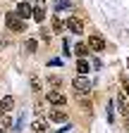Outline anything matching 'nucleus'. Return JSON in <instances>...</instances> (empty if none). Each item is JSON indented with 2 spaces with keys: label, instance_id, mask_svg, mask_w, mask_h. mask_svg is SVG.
Instances as JSON below:
<instances>
[{
  "label": "nucleus",
  "instance_id": "obj_1",
  "mask_svg": "<svg viewBox=\"0 0 129 133\" xmlns=\"http://www.w3.org/2000/svg\"><path fill=\"white\" fill-rule=\"evenodd\" d=\"M72 88H74V93H79V95H86V93H91V88H93V81H91L86 74H79V76L72 81Z\"/></svg>",
  "mask_w": 129,
  "mask_h": 133
},
{
  "label": "nucleus",
  "instance_id": "obj_2",
  "mask_svg": "<svg viewBox=\"0 0 129 133\" xmlns=\"http://www.w3.org/2000/svg\"><path fill=\"white\" fill-rule=\"evenodd\" d=\"M5 19H7V29H10V31H24V29H26V22L22 19L17 12H10Z\"/></svg>",
  "mask_w": 129,
  "mask_h": 133
},
{
  "label": "nucleus",
  "instance_id": "obj_3",
  "mask_svg": "<svg viewBox=\"0 0 129 133\" xmlns=\"http://www.w3.org/2000/svg\"><path fill=\"white\" fill-rule=\"evenodd\" d=\"M64 29H69L72 33H81L84 31V22L79 19V17H69V19L64 22Z\"/></svg>",
  "mask_w": 129,
  "mask_h": 133
},
{
  "label": "nucleus",
  "instance_id": "obj_4",
  "mask_svg": "<svg viewBox=\"0 0 129 133\" xmlns=\"http://www.w3.org/2000/svg\"><path fill=\"white\" fill-rule=\"evenodd\" d=\"M89 50H96V52H101V50H105V41H103V36H98V33H93V36L89 38Z\"/></svg>",
  "mask_w": 129,
  "mask_h": 133
},
{
  "label": "nucleus",
  "instance_id": "obj_5",
  "mask_svg": "<svg viewBox=\"0 0 129 133\" xmlns=\"http://www.w3.org/2000/svg\"><path fill=\"white\" fill-rule=\"evenodd\" d=\"M48 102H53V105H60V107H62L64 102H67V97H64L57 88H53L50 93H48Z\"/></svg>",
  "mask_w": 129,
  "mask_h": 133
},
{
  "label": "nucleus",
  "instance_id": "obj_6",
  "mask_svg": "<svg viewBox=\"0 0 129 133\" xmlns=\"http://www.w3.org/2000/svg\"><path fill=\"white\" fill-rule=\"evenodd\" d=\"M117 109H120V114L122 116H129V102H127V95L124 93H117Z\"/></svg>",
  "mask_w": 129,
  "mask_h": 133
},
{
  "label": "nucleus",
  "instance_id": "obj_7",
  "mask_svg": "<svg viewBox=\"0 0 129 133\" xmlns=\"http://www.w3.org/2000/svg\"><path fill=\"white\" fill-rule=\"evenodd\" d=\"M31 17L41 24V22H45V7H43V0L41 3H36V7H31Z\"/></svg>",
  "mask_w": 129,
  "mask_h": 133
},
{
  "label": "nucleus",
  "instance_id": "obj_8",
  "mask_svg": "<svg viewBox=\"0 0 129 133\" xmlns=\"http://www.w3.org/2000/svg\"><path fill=\"white\" fill-rule=\"evenodd\" d=\"M12 107H14V97H12V95L0 97V114H7V112H12Z\"/></svg>",
  "mask_w": 129,
  "mask_h": 133
},
{
  "label": "nucleus",
  "instance_id": "obj_9",
  "mask_svg": "<svg viewBox=\"0 0 129 133\" xmlns=\"http://www.w3.org/2000/svg\"><path fill=\"white\" fill-rule=\"evenodd\" d=\"M50 121L64 124V121H67V112H62V109H53V112H50Z\"/></svg>",
  "mask_w": 129,
  "mask_h": 133
},
{
  "label": "nucleus",
  "instance_id": "obj_10",
  "mask_svg": "<svg viewBox=\"0 0 129 133\" xmlns=\"http://www.w3.org/2000/svg\"><path fill=\"white\" fill-rule=\"evenodd\" d=\"M17 14L22 17V19L31 17V5H29V3H19V5H17Z\"/></svg>",
  "mask_w": 129,
  "mask_h": 133
},
{
  "label": "nucleus",
  "instance_id": "obj_11",
  "mask_svg": "<svg viewBox=\"0 0 129 133\" xmlns=\"http://www.w3.org/2000/svg\"><path fill=\"white\" fill-rule=\"evenodd\" d=\"M89 69H91V64L86 59H77V74H89Z\"/></svg>",
  "mask_w": 129,
  "mask_h": 133
},
{
  "label": "nucleus",
  "instance_id": "obj_12",
  "mask_svg": "<svg viewBox=\"0 0 129 133\" xmlns=\"http://www.w3.org/2000/svg\"><path fill=\"white\" fill-rule=\"evenodd\" d=\"M74 52H77L79 57H84V55H89V45H86V43H77V48H74Z\"/></svg>",
  "mask_w": 129,
  "mask_h": 133
},
{
  "label": "nucleus",
  "instance_id": "obj_13",
  "mask_svg": "<svg viewBox=\"0 0 129 133\" xmlns=\"http://www.w3.org/2000/svg\"><path fill=\"white\" fill-rule=\"evenodd\" d=\"M55 10L60 12V10H72V3L69 0H55Z\"/></svg>",
  "mask_w": 129,
  "mask_h": 133
},
{
  "label": "nucleus",
  "instance_id": "obj_14",
  "mask_svg": "<svg viewBox=\"0 0 129 133\" xmlns=\"http://www.w3.org/2000/svg\"><path fill=\"white\" fill-rule=\"evenodd\" d=\"M31 131H34V133H43L45 131V121H41V119L34 121V124H31Z\"/></svg>",
  "mask_w": 129,
  "mask_h": 133
},
{
  "label": "nucleus",
  "instance_id": "obj_15",
  "mask_svg": "<svg viewBox=\"0 0 129 133\" xmlns=\"http://www.w3.org/2000/svg\"><path fill=\"white\" fill-rule=\"evenodd\" d=\"M53 29L60 33V31H64V22L60 19V17H55V19H53Z\"/></svg>",
  "mask_w": 129,
  "mask_h": 133
},
{
  "label": "nucleus",
  "instance_id": "obj_16",
  "mask_svg": "<svg viewBox=\"0 0 129 133\" xmlns=\"http://www.w3.org/2000/svg\"><path fill=\"white\" fill-rule=\"evenodd\" d=\"M48 83L53 88H62V78H57V76H48Z\"/></svg>",
  "mask_w": 129,
  "mask_h": 133
},
{
  "label": "nucleus",
  "instance_id": "obj_17",
  "mask_svg": "<svg viewBox=\"0 0 129 133\" xmlns=\"http://www.w3.org/2000/svg\"><path fill=\"white\" fill-rule=\"evenodd\" d=\"M26 50H29V52H34V50H36V38H29V43H26Z\"/></svg>",
  "mask_w": 129,
  "mask_h": 133
},
{
  "label": "nucleus",
  "instance_id": "obj_18",
  "mask_svg": "<svg viewBox=\"0 0 129 133\" xmlns=\"http://www.w3.org/2000/svg\"><path fill=\"white\" fill-rule=\"evenodd\" d=\"M31 88H34V90H38V88H41V83H38V76H31Z\"/></svg>",
  "mask_w": 129,
  "mask_h": 133
},
{
  "label": "nucleus",
  "instance_id": "obj_19",
  "mask_svg": "<svg viewBox=\"0 0 129 133\" xmlns=\"http://www.w3.org/2000/svg\"><path fill=\"white\" fill-rule=\"evenodd\" d=\"M0 126H3V128L7 131V126H10V116H3V121H0Z\"/></svg>",
  "mask_w": 129,
  "mask_h": 133
},
{
  "label": "nucleus",
  "instance_id": "obj_20",
  "mask_svg": "<svg viewBox=\"0 0 129 133\" xmlns=\"http://www.w3.org/2000/svg\"><path fill=\"white\" fill-rule=\"evenodd\" d=\"M41 38H43V41H45V43H48V38H50V33H48V31H45V29H41Z\"/></svg>",
  "mask_w": 129,
  "mask_h": 133
},
{
  "label": "nucleus",
  "instance_id": "obj_21",
  "mask_svg": "<svg viewBox=\"0 0 129 133\" xmlns=\"http://www.w3.org/2000/svg\"><path fill=\"white\" fill-rule=\"evenodd\" d=\"M124 90H127V100H129V78H124Z\"/></svg>",
  "mask_w": 129,
  "mask_h": 133
},
{
  "label": "nucleus",
  "instance_id": "obj_22",
  "mask_svg": "<svg viewBox=\"0 0 129 133\" xmlns=\"http://www.w3.org/2000/svg\"><path fill=\"white\" fill-rule=\"evenodd\" d=\"M0 133H5V128H3V126H0Z\"/></svg>",
  "mask_w": 129,
  "mask_h": 133
},
{
  "label": "nucleus",
  "instance_id": "obj_23",
  "mask_svg": "<svg viewBox=\"0 0 129 133\" xmlns=\"http://www.w3.org/2000/svg\"><path fill=\"white\" fill-rule=\"evenodd\" d=\"M127 131H129V121H127Z\"/></svg>",
  "mask_w": 129,
  "mask_h": 133
},
{
  "label": "nucleus",
  "instance_id": "obj_24",
  "mask_svg": "<svg viewBox=\"0 0 129 133\" xmlns=\"http://www.w3.org/2000/svg\"><path fill=\"white\" fill-rule=\"evenodd\" d=\"M36 3H41V0H36Z\"/></svg>",
  "mask_w": 129,
  "mask_h": 133
}]
</instances>
